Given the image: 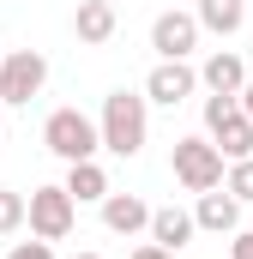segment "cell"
Segmentation results:
<instances>
[{
  "label": "cell",
  "instance_id": "6da1fadb",
  "mask_svg": "<svg viewBox=\"0 0 253 259\" xmlns=\"http://www.w3.org/2000/svg\"><path fill=\"white\" fill-rule=\"evenodd\" d=\"M145 133H151V103H145L139 91H109V97H103V115H97L103 151L139 157V151H145Z\"/></svg>",
  "mask_w": 253,
  "mask_h": 259
},
{
  "label": "cell",
  "instance_id": "7a4b0ae2",
  "mask_svg": "<svg viewBox=\"0 0 253 259\" xmlns=\"http://www.w3.org/2000/svg\"><path fill=\"white\" fill-rule=\"evenodd\" d=\"M205 139L217 145V157L223 163H241V157H253V121L241 115V103L235 97H205Z\"/></svg>",
  "mask_w": 253,
  "mask_h": 259
},
{
  "label": "cell",
  "instance_id": "3957f363",
  "mask_svg": "<svg viewBox=\"0 0 253 259\" xmlns=\"http://www.w3.org/2000/svg\"><path fill=\"white\" fill-rule=\"evenodd\" d=\"M43 145H49L61 163H85V157H97V151H103L97 121H91L85 109H55V115L43 121Z\"/></svg>",
  "mask_w": 253,
  "mask_h": 259
},
{
  "label": "cell",
  "instance_id": "277c9868",
  "mask_svg": "<svg viewBox=\"0 0 253 259\" xmlns=\"http://www.w3.org/2000/svg\"><path fill=\"white\" fill-rule=\"evenodd\" d=\"M24 223H30L36 241H66L72 223H78V205H72L66 187H36V193L24 199Z\"/></svg>",
  "mask_w": 253,
  "mask_h": 259
},
{
  "label": "cell",
  "instance_id": "5b68a950",
  "mask_svg": "<svg viewBox=\"0 0 253 259\" xmlns=\"http://www.w3.org/2000/svg\"><path fill=\"white\" fill-rule=\"evenodd\" d=\"M169 169H175V181H181L187 193L223 187V157H217V145H211V139H175Z\"/></svg>",
  "mask_w": 253,
  "mask_h": 259
},
{
  "label": "cell",
  "instance_id": "8992f818",
  "mask_svg": "<svg viewBox=\"0 0 253 259\" xmlns=\"http://www.w3.org/2000/svg\"><path fill=\"white\" fill-rule=\"evenodd\" d=\"M43 84H49V61H43L36 49H12V55H0V103H6V109L43 97Z\"/></svg>",
  "mask_w": 253,
  "mask_h": 259
},
{
  "label": "cell",
  "instance_id": "52a82bcc",
  "mask_svg": "<svg viewBox=\"0 0 253 259\" xmlns=\"http://www.w3.org/2000/svg\"><path fill=\"white\" fill-rule=\"evenodd\" d=\"M193 91H199V72L187 61H157L145 78V103H157V109H181Z\"/></svg>",
  "mask_w": 253,
  "mask_h": 259
},
{
  "label": "cell",
  "instance_id": "ba28073f",
  "mask_svg": "<svg viewBox=\"0 0 253 259\" xmlns=\"http://www.w3.org/2000/svg\"><path fill=\"white\" fill-rule=\"evenodd\" d=\"M151 49L163 61H187L193 49H199V18L193 12H157L151 18Z\"/></svg>",
  "mask_w": 253,
  "mask_h": 259
},
{
  "label": "cell",
  "instance_id": "9c48e42d",
  "mask_svg": "<svg viewBox=\"0 0 253 259\" xmlns=\"http://www.w3.org/2000/svg\"><path fill=\"white\" fill-rule=\"evenodd\" d=\"M193 229H211V235H235L241 229V199L229 193H217V187H205L199 193V205H193Z\"/></svg>",
  "mask_w": 253,
  "mask_h": 259
},
{
  "label": "cell",
  "instance_id": "30bf717a",
  "mask_svg": "<svg viewBox=\"0 0 253 259\" xmlns=\"http://www.w3.org/2000/svg\"><path fill=\"white\" fill-rule=\"evenodd\" d=\"M115 0H78V12H72V36L85 42V49H103L109 36H115Z\"/></svg>",
  "mask_w": 253,
  "mask_h": 259
},
{
  "label": "cell",
  "instance_id": "8fae6325",
  "mask_svg": "<svg viewBox=\"0 0 253 259\" xmlns=\"http://www.w3.org/2000/svg\"><path fill=\"white\" fill-rule=\"evenodd\" d=\"M145 223H151V205L139 193H115V187L103 193V229L109 235H139Z\"/></svg>",
  "mask_w": 253,
  "mask_h": 259
},
{
  "label": "cell",
  "instance_id": "7c38bea8",
  "mask_svg": "<svg viewBox=\"0 0 253 259\" xmlns=\"http://www.w3.org/2000/svg\"><path fill=\"white\" fill-rule=\"evenodd\" d=\"M145 229H151V241H157L163 253H181L193 235H199V229H193V211H181V205H157Z\"/></svg>",
  "mask_w": 253,
  "mask_h": 259
},
{
  "label": "cell",
  "instance_id": "4fadbf2b",
  "mask_svg": "<svg viewBox=\"0 0 253 259\" xmlns=\"http://www.w3.org/2000/svg\"><path fill=\"white\" fill-rule=\"evenodd\" d=\"M199 84H205V91H217V97H235V91L247 84L241 55H235V49H211V55H205V66H199Z\"/></svg>",
  "mask_w": 253,
  "mask_h": 259
},
{
  "label": "cell",
  "instance_id": "5bb4252c",
  "mask_svg": "<svg viewBox=\"0 0 253 259\" xmlns=\"http://www.w3.org/2000/svg\"><path fill=\"white\" fill-rule=\"evenodd\" d=\"M66 193H72V205H103V193H109V169L97 163V157H85V163H66V181H61Z\"/></svg>",
  "mask_w": 253,
  "mask_h": 259
},
{
  "label": "cell",
  "instance_id": "9a60e30c",
  "mask_svg": "<svg viewBox=\"0 0 253 259\" xmlns=\"http://www.w3.org/2000/svg\"><path fill=\"white\" fill-rule=\"evenodd\" d=\"M193 18H199V30H217V36H235L247 12H241V0H199V12H193Z\"/></svg>",
  "mask_w": 253,
  "mask_h": 259
},
{
  "label": "cell",
  "instance_id": "2e32d148",
  "mask_svg": "<svg viewBox=\"0 0 253 259\" xmlns=\"http://www.w3.org/2000/svg\"><path fill=\"white\" fill-rule=\"evenodd\" d=\"M223 187L241 199V205H253V157H241V163H229V175H223Z\"/></svg>",
  "mask_w": 253,
  "mask_h": 259
},
{
  "label": "cell",
  "instance_id": "e0dca14e",
  "mask_svg": "<svg viewBox=\"0 0 253 259\" xmlns=\"http://www.w3.org/2000/svg\"><path fill=\"white\" fill-rule=\"evenodd\" d=\"M12 229H24V193L0 187V235H12Z\"/></svg>",
  "mask_w": 253,
  "mask_h": 259
},
{
  "label": "cell",
  "instance_id": "ac0fdd59",
  "mask_svg": "<svg viewBox=\"0 0 253 259\" xmlns=\"http://www.w3.org/2000/svg\"><path fill=\"white\" fill-rule=\"evenodd\" d=\"M6 259H55V241H18V247H6Z\"/></svg>",
  "mask_w": 253,
  "mask_h": 259
},
{
  "label": "cell",
  "instance_id": "d6986e66",
  "mask_svg": "<svg viewBox=\"0 0 253 259\" xmlns=\"http://www.w3.org/2000/svg\"><path fill=\"white\" fill-rule=\"evenodd\" d=\"M229 259H253V229H241V235L229 241Z\"/></svg>",
  "mask_w": 253,
  "mask_h": 259
},
{
  "label": "cell",
  "instance_id": "ffe728a7",
  "mask_svg": "<svg viewBox=\"0 0 253 259\" xmlns=\"http://www.w3.org/2000/svg\"><path fill=\"white\" fill-rule=\"evenodd\" d=\"M126 259H175V253H163L157 241H145V247H133V253H126Z\"/></svg>",
  "mask_w": 253,
  "mask_h": 259
},
{
  "label": "cell",
  "instance_id": "44dd1931",
  "mask_svg": "<svg viewBox=\"0 0 253 259\" xmlns=\"http://www.w3.org/2000/svg\"><path fill=\"white\" fill-rule=\"evenodd\" d=\"M235 103H241V115H247V121H253V78H247V84H241V91H235Z\"/></svg>",
  "mask_w": 253,
  "mask_h": 259
},
{
  "label": "cell",
  "instance_id": "7402d4cb",
  "mask_svg": "<svg viewBox=\"0 0 253 259\" xmlns=\"http://www.w3.org/2000/svg\"><path fill=\"white\" fill-rule=\"evenodd\" d=\"M72 259H103V253H72Z\"/></svg>",
  "mask_w": 253,
  "mask_h": 259
},
{
  "label": "cell",
  "instance_id": "603a6c76",
  "mask_svg": "<svg viewBox=\"0 0 253 259\" xmlns=\"http://www.w3.org/2000/svg\"><path fill=\"white\" fill-rule=\"evenodd\" d=\"M0 115H6V103H0Z\"/></svg>",
  "mask_w": 253,
  "mask_h": 259
}]
</instances>
